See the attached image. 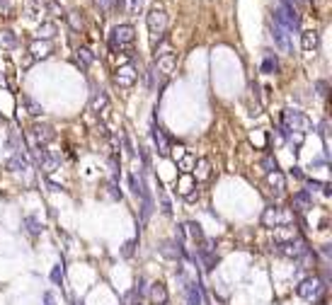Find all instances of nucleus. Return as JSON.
<instances>
[{
	"mask_svg": "<svg viewBox=\"0 0 332 305\" xmlns=\"http://www.w3.org/2000/svg\"><path fill=\"white\" fill-rule=\"evenodd\" d=\"M134 247H136V240H129V242H124V247H121V257H131L134 254Z\"/></svg>",
	"mask_w": 332,
	"mask_h": 305,
	"instance_id": "obj_37",
	"label": "nucleus"
},
{
	"mask_svg": "<svg viewBox=\"0 0 332 305\" xmlns=\"http://www.w3.org/2000/svg\"><path fill=\"white\" fill-rule=\"evenodd\" d=\"M330 192H332V187L328 184V182H325V184H323V194H325V196H330Z\"/></svg>",
	"mask_w": 332,
	"mask_h": 305,
	"instance_id": "obj_47",
	"label": "nucleus"
},
{
	"mask_svg": "<svg viewBox=\"0 0 332 305\" xmlns=\"http://www.w3.org/2000/svg\"><path fill=\"white\" fill-rule=\"evenodd\" d=\"M136 39V29L131 25H116L110 34V49L111 51H129L134 46Z\"/></svg>",
	"mask_w": 332,
	"mask_h": 305,
	"instance_id": "obj_3",
	"label": "nucleus"
},
{
	"mask_svg": "<svg viewBox=\"0 0 332 305\" xmlns=\"http://www.w3.org/2000/svg\"><path fill=\"white\" fill-rule=\"evenodd\" d=\"M194 169H196V182H204L209 177V160H196Z\"/></svg>",
	"mask_w": 332,
	"mask_h": 305,
	"instance_id": "obj_31",
	"label": "nucleus"
},
{
	"mask_svg": "<svg viewBox=\"0 0 332 305\" xmlns=\"http://www.w3.org/2000/svg\"><path fill=\"white\" fill-rule=\"evenodd\" d=\"M73 305H85V303H83V301H75V303H73Z\"/></svg>",
	"mask_w": 332,
	"mask_h": 305,
	"instance_id": "obj_49",
	"label": "nucleus"
},
{
	"mask_svg": "<svg viewBox=\"0 0 332 305\" xmlns=\"http://www.w3.org/2000/svg\"><path fill=\"white\" fill-rule=\"evenodd\" d=\"M10 7H12V2H10V0H0V10L10 12Z\"/></svg>",
	"mask_w": 332,
	"mask_h": 305,
	"instance_id": "obj_45",
	"label": "nucleus"
},
{
	"mask_svg": "<svg viewBox=\"0 0 332 305\" xmlns=\"http://www.w3.org/2000/svg\"><path fill=\"white\" fill-rule=\"evenodd\" d=\"M44 10H49V12H54V15H61V12H63L61 2H46V5H44Z\"/></svg>",
	"mask_w": 332,
	"mask_h": 305,
	"instance_id": "obj_41",
	"label": "nucleus"
},
{
	"mask_svg": "<svg viewBox=\"0 0 332 305\" xmlns=\"http://www.w3.org/2000/svg\"><path fill=\"white\" fill-rule=\"evenodd\" d=\"M158 250H160V254H163L165 259H172V262H177V259L187 257V250L182 247V242H180V240H163Z\"/></svg>",
	"mask_w": 332,
	"mask_h": 305,
	"instance_id": "obj_9",
	"label": "nucleus"
},
{
	"mask_svg": "<svg viewBox=\"0 0 332 305\" xmlns=\"http://www.w3.org/2000/svg\"><path fill=\"white\" fill-rule=\"evenodd\" d=\"M39 165H41V169H44L46 174H51V172H56V169H58V165H61V158L46 150V155L39 160Z\"/></svg>",
	"mask_w": 332,
	"mask_h": 305,
	"instance_id": "obj_21",
	"label": "nucleus"
},
{
	"mask_svg": "<svg viewBox=\"0 0 332 305\" xmlns=\"http://www.w3.org/2000/svg\"><path fill=\"white\" fill-rule=\"evenodd\" d=\"M22 225H25V228H27V233H29V235H34V237H37V235H39V233H41V223L37 221V218H34V216H27V218H25V221H22Z\"/></svg>",
	"mask_w": 332,
	"mask_h": 305,
	"instance_id": "obj_30",
	"label": "nucleus"
},
{
	"mask_svg": "<svg viewBox=\"0 0 332 305\" xmlns=\"http://www.w3.org/2000/svg\"><path fill=\"white\" fill-rule=\"evenodd\" d=\"M279 2H281V5H289V7H294V10H296L298 5H303V0H279Z\"/></svg>",
	"mask_w": 332,
	"mask_h": 305,
	"instance_id": "obj_42",
	"label": "nucleus"
},
{
	"mask_svg": "<svg viewBox=\"0 0 332 305\" xmlns=\"http://www.w3.org/2000/svg\"><path fill=\"white\" fill-rule=\"evenodd\" d=\"M7 148H12V150H15V148H22V138H20L17 134H12V136L7 138Z\"/></svg>",
	"mask_w": 332,
	"mask_h": 305,
	"instance_id": "obj_40",
	"label": "nucleus"
},
{
	"mask_svg": "<svg viewBox=\"0 0 332 305\" xmlns=\"http://www.w3.org/2000/svg\"><path fill=\"white\" fill-rule=\"evenodd\" d=\"M134 305H143V303H141V301H136V303H134Z\"/></svg>",
	"mask_w": 332,
	"mask_h": 305,
	"instance_id": "obj_50",
	"label": "nucleus"
},
{
	"mask_svg": "<svg viewBox=\"0 0 332 305\" xmlns=\"http://www.w3.org/2000/svg\"><path fill=\"white\" fill-rule=\"evenodd\" d=\"M44 305H56V298H54V293H51V291H46V293H44Z\"/></svg>",
	"mask_w": 332,
	"mask_h": 305,
	"instance_id": "obj_43",
	"label": "nucleus"
},
{
	"mask_svg": "<svg viewBox=\"0 0 332 305\" xmlns=\"http://www.w3.org/2000/svg\"><path fill=\"white\" fill-rule=\"evenodd\" d=\"M54 34H56V25H54V22H44V25H39V29H37V36H39V39H44V41H49Z\"/></svg>",
	"mask_w": 332,
	"mask_h": 305,
	"instance_id": "obj_27",
	"label": "nucleus"
},
{
	"mask_svg": "<svg viewBox=\"0 0 332 305\" xmlns=\"http://www.w3.org/2000/svg\"><path fill=\"white\" fill-rule=\"evenodd\" d=\"M315 87H318V95H320V97H325V95H328V83H323V80H320Z\"/></svg>",
	"mask_w": 332,
	"mask_h": 305,
	"instance_id": "obj_44",
	"label": "nucleus"
},
{
	"mask_svg": "<svg viewBox=\"0 0 332 305\" xmlns=\"http://www.w3.org/2000/svg\"><path fill=\"white\" fill-rule=\"evenodd\" d=\"M148 296H150V301L155 305H167V298H170V296H167V288L163 283H153Z\"/></svg>",
	"mask_w": 332,
	"mask_h": 305,
	"instance_id": "obj_16",
	"label": "nucleus"
},
{
	"mask_svg": "<svg viewBox=\"0 0 332 305\" xmlns=\"http://www.w3.org/2000/svg\"><path fill=\"white\" fill-rule=\"evenodd\" d=\"M262 73H267V75L279 73V58L272 54V51H264V58H262Z\"/></svg>",
	"mask_w": 332,
	"mask_h": 305,
	"instance_id": "obj_17",
	"label": "nucleus"
},
{
	"mask_svg": "<svg viewBox=\"0 0 332 305\" xmlns=\"http://www.w3.org/2000/svg\"><path fill=\"white\" fill-rule=\"evenodd\" d=\"M27 167H29V160L22 150L10 155V160H7V169H10V172H25Z\"/></svg>",
	"mask_w": 332,
	"mask_h": 305,
	"instance_id": "obj_13",
	"label": "nucleus"
},
{
	"mask_svg": "<svg viewBox=\"0 0 332 305\" xmlns=\"http://www.w3.org/2000/svg\"><path fill=\"white\" fill-rule=\"evenodd\" d=\"M146 25L150 32V46L155 49L163 39H165V29H167V12L163 5H155L148 15H146Z\"/></svg>",
	"mask_w": 332,
	"mask_h": 305,
	"instance_id": "obj_2",
	"label": "nucleus"
},
{
	"mask_svg": "<svg viewBox=\"0 0 332 305\" xmlns=\"http://www.w3.org/2000/svg\"><path fill=\"white\" fill-rule=\"evenodd\" d=\"M22 104H25V109H27V114H32V116H39V114H41V104H39V102H37V100H32V97H27V95H25V97H22Z\"/></svg>",
	"mask_w": 332,
	"mask_h": 305,
	"instance_id": "obj_29",
	"label": "nucleus"
},
{
	"mask_svg": "<svg viewBox=\"0 0 332 305\" xmlns=\"http://www.w3.org/2000/svg\"><path fill=\"white\" fill-rule=\"evenodd\" d=\"M194 163H196V158H194L192 153H184V155L180 158V169H182L184 174H189V169L194 167Z\"/></svg>",
	"mask_w": 332,
	"mask_h": 305,
	"instance_id": "obj_32",
	"label": "nucleus"
},
{
	"mask_svg": "<svg viewBox=\"0 0 332 305\" xmlns=\"http://www.w3.org/2000/svg\"><path fill=\"white\" fill-rule=\"evenodd\" d=\"M274 25L281 29H286L289 34L298 32V27H301L298 10H294V7H289V5H279L277 10H274Z\"/></svg>",
	"mask_w": 332,
	"mask_h": 305,
	"instance_id": "obj_4",
	"label": "nucleus"
},
{
	"mask_svg": "<svg viewBox=\"0 0 332 305\" xmlns=\"http://www.w3.org/2000/svg\"><path fill=\"white\" fill-rule=\"evenodd\" d=\"M29 54L34 56V58H46V56L51 54V44H49V41H41V39H37V41H32V46H29Z\"/></svg>",
	"mask_w": 332,
	"mask_h": 305,
	"instance_id": "obj_18",
	"label": "nucleus"
},
{
	"mask_svg": "<svg viewBox=\"0 0 332 305\" xmlns=\"http://www.w3.org/2000/svg\"><path fill=\"white\" fill-rule=\"evenodd\" d=\"M187 305H204V296L199 291V283H187Z\"/></svg>",
	"mask_w": 332,
	"mask_h": 305,
	"instance_id": "obj_22",
	"label": "nucleus"
},
{
	"mask_svg": "<svg viewBox=\"0 0 332 305\" xmlns=\"http://www.w3.org/2000/svg\"><path fill=\"white\" fill-rule=\"evenodd\" d=\"M150 131H153V140H155V148H158V153H160V155H167V153H170V143H167L165 134H163V131H160L155 124H153V129H150Z\"/></svg>",
	"mask_w": 332,
	"mask_h": 305,
	"instance_id": "obj_20",
	"label": "nucleus"
},
{
	"mask_svg": "<svg viewBox=\"0 0 332 305\" xmlns=\"http://www.w3.org/2000/svg\"><path fill=\"white\" fill-rule=\"evenodd\" d=\"M110 196H111V199H121V189H119V184H116V179H114V177L110 179Z\"/></svg>",
	"mask_w": 332,
	"mask_h": 305,
	"instance_id": "obj_38",
	"label": "nucleus"
},
{
	"mask_svg": "<svg viewBox=\"0 0 332 305\" xmlns=\"http://www.w3.org/2000/svg\"><path fill=\"white\" fill-rule=\"evenodd\" d=\"M262 167L267 169V174L269 172H274V169H279V165H277V160H274V155H267L264 160H262Z\"/></svg>",
	"mask_w": 332,
	"mask_h": 305,
	"instance_id": "obj_36",
	"label": "nucleus"
},
{
	"mask_svg": "<svg viewBox=\"0 0 332 305\" xmlns=\"http://www.w3.org/2000/svg\"><path fill=\"white\" fill-rule=\"evenodd\" d=\"M296 291H298V296H301L303 301L315 303V301H320V296H323V291H325V283H323V278H318V276L303 278Z\"/></svg>",
	"mask_w": 332,
	"mask_h": 305,
	"instance_id": "obj_5",
	"label": "nucleus"
},
{
	"mask_svg": "<svg viewBox=\"0 0 332 305\" xmlns=\"http://www.w3.org/2000/svg\"><path fill=\"white\" fill-rule=\"evenodd\" d=\"M136 80H139V70L134 68V66H119L116 68V75H114V83L119 85L121 90H129V87H134L136 85Z\"/></svg>",
	"mask_w": 332,
	"mask_h": 305,
	"instance_id": "obj_8",
	"label": "nucleus"
},
{
	"mask_svg": "<svg viewBox=\"0 0 332 305\" xmlns=\"http://www.w3.org/2000/svg\"><path fill=\"white\" fill-rule=\"evenodd\" d=\"M95 5H97V7H100L105 15H110L111 10L116 7V2H114V0H95Z\"/></svg>",
	"mask_w": 332,
	"mask_h": 305,
	"instance_id": "obj_34",
	"label": "nucleus"
},
{
	"mask_svg": "<svg viewBox=\"0 0 332 305\" xmlns=\"http://www.w3.org/2000/svg\"><path fill=\"white\" fill-rule=\"evenodd\" d=\"M182 235H189L194 242H201V240H204V233H201V228H199L196 223H184V225H182Z\"/></svg>",
	"mask_w": 332,
	"mask_h": 305,
	"instance_id": "obj_24",
	"label": "nucleus"
},
{
	"mask_svg": "<svg viewBox=\"0 0 332 305\" xmlns=\"http://www.w3.org/2000/svg\"><path fill=\"white\" fill-rule=\"evenodd\" d=\"M66 17H68V25L75 29V32H78V29H83V17H80L78 12H68Z\"/></svg>",
	"mask_w": 332,
	"mask_h": 305,
	"instance_id": "obj_33",
	"label": "nucleus"
},
{
	"mask_svg": "<svg viewBox=\"0 0 332 305\" xmlns=\"http://www.w3.org/2000/svg\"><path fill=\"white\" fill-rule=\"evenodd\" d=\"M175 61H177V58H175V54H172V51H170V54H163V56H158V58H155V66H158V73H160V75H170V73H172V68H175Z\"/></svg>",
	"mask_w": 332,
	"mask_h": 305,
	"instance_id": "obj_12",
	"label": "nucleus"
},
{
	"mask_svg": "<svg viewBox=\"0 0 332 305\" xmlns=\"http://www.w3.org/2000/svg\"><path fill=\"white\" fill-rule=\"evenodd\" d=\"M51 281H54L56 286H61V281H63V264H56L54 269H51Z\"/></svg>",
	"mask_w": 332,
	"mask_h": 305,
	"instance_id": "obj_35",
	"label": "nucleus"
},
{
	"mask_svg": "<svg viewBox=\"0 0 332 305\" xmlns=\"http://www.w3.org/2000/svg\"><path fill=\"white\" fill-rule=\"evenodd\" d=\"M121 5H124V10L129 12V15H141L143 12V0H121Z\"/></svg>",
	"mask_w": 332,
	"mask_h": 305,
	"instance_id": "obj_28",
	"label": "nucleus"
},
{
	"mask_svg": "<svg viewBox=\"0 0 332 305\" xmlns=\"http://www.w3.org/2000/svg\"><path fill=\"white\" fill-rule=\"evenodd\" d=\"M291 174H294V177H303V172H301V167H291Z\"/></svg>",
	"mask_w": 332,
	"mask_h": 305,
	"instance_id": "obj_46",
	"label": "nucleus"
},
{
	"mask_svg": "<svg viewBox=\"0 0 332 305\" xmlns=\"http://www.w3.org/2000/svg\"><path fill=\"white\" fill-rule=\"evenodd\" d=\"M313 129V124H310V119L305 116L303 111L298 109H284L281 114V136H291L294 131L296 134H308Z\"/></svg>",
	"mask_w": 332,
	"mask_h": 305,
	"instance_id": "obj_1",
	"label": "nucleus"
},
{
	"mask_svg": "<svg viewBox=\"0 0 332 305\" xmlns=\"http://www.w3.org/2000/svg\"><path fill=\"white\" fill-rule=\"evenodd\" d=\"M272 39H274V44H277V49H281L284 54H291L294 51V44H291V34L286 32V29L281 27H272Z\"/></svg>",
	"mask_w": 332,
	"mask_h": 305,
	"instance_id": "obj_11",
	"label": "nucleus"
},
{
	"mask_svg": "<svg viewBox=\"0 0 332 305\" xmlns=\"http://www.w3.org/2000/svg\"><path fill=\"white\" fill-rule=\"evenodd\" d=\"M301 46H303L305 51H315L318 46H320V34L315 32V29H308L301 34Z\"/></svg>",
	"mask_w": 332,
	"mask_h": 305,
	"instance_id": "obj_15",
	"label": "nucleus"
},
{
	"mask_svg": "<svg viewBox=\"0 0 332 305\" xmlns=\"http://www.w3.org/2000/svg\"><path fill=\"white\" fill-rule=\"evenodd\" d=\"M32 136L37 140V145H46L56 138V131L49 126V124H34L32 126Z\"/></svg>",
	"mask_w": 332,
	"mask_h": 305,
	"instance_id": "obj_10",
	"label": "nucleus"
},
{
	"mask_svg": "<svg viewBox=\"0 0 332 305\" xmlns=\"http://www.w3.org/2000/svg\"><path fill=\"white\" fill-rule=\"evenodd\" d=\"M305 187H308L305 192H308V194H313V192L323 189V182H318V179H308V182H305Z\"/></svg>",
	"mask_w": 332,
	"mask_h": 305,
	"instance_id": "obj_39",
	"label": "nucleus"
},
{
	"mask_svg": "<svg viewBox=\"0 0 332 305\" xmlns=\"http://www.w3.org/2000/svg\"><path fill=\"white\" fill-rule=\"evenodd\" d=\"M262 223L267 228H279V225H289L291 223V213L289 211H281L277 206H267L264 213H262Z\"/></svg>",
	"mask_w": 332,
	"mask_h": 305,
	"instance_id": "obj_7",
	"label": "nucleus"
},
{
	"mask_svg": "<svg viewBox=\"0 0 332 305\" xmlns=\"http://www.w3.org/2000/svg\"><path fill=\"white\" fill-rule=\"evenodd\" d=\"M92 63H95V54H92L87 46L78 49V66H80V68H90Z\"/></svg>",
	"mask_w": 332,
	"mask_h": 305,
	"instance_id": "obj_26",
	"label": "nucleus"
},
{
	"mask_svg": "<svg viewBox=\"0 0 332 305\" xmlns=\"http://www.w3.org/2000/svg\"><path fill=\"white\" fill-rule=\"evenodd\" d=\"M49 187H51V192H61V189H63V187H58L56 182H49Z\"/></svg>",
	"mask_w": 332,
	"mask_h": 305,
	"instance_id": "obj_48",
	"label": "nucleus"
},
{
	"mask_svg": "<svg viewBox=\"0 0 332 305\" xmlns=\"http://www.w3.org/2000/svg\"><path fill=\"white\" fill-rule=\"evenodd\" d=\"M92 111H97V114H107V111H110V97H107L105 90H100V92L95 95V100H92Z\"/></svg>",
	"mask_w": 332,
	"mask_h": 305,
	"instance_id": "obj_19",
	"label": "nucleus"
},
{
	"mask_svg": "<svg viewBox=\"0 0 332 305\" xmlns=\"http://www.w3.org/2000/svg\"><path fill=\"white\" fill-rule=\"evenodd\" d=\"M294 208H296V211H301V213L310 211V208H313V196L308 194L305 189L296 192V194H294Z\"/></svg>",
	"mask_w": 332,
	"mask_h": 305,
	"instance_id": "obj_14",
	"label": "nucleus"
},
{
	"mask_svg": "<svg viewBox=\"0 0 332 305\" xmlns=\"http://www.w3.org/2000/svg\"><path fill=\"white\" fill-rule=\"evenodd\" d=\"M274 252H277V254H284V257H289V259H301L305 252H308V247H305L303 240L291 237V240L277 242V245H274Z\"/></svg>",
	"mask_w": 332,
	"mask_h": 305,
	"instance_id": "obj_6",
	"label": "nucleus"
},
{
	"mask_svg": "<svg viewBox=\"0 0 332 305\" xmlns=\"http://www.w3.org/2000/svg\"><path fill=\"white\" fill-rule=\"evenodd\" d=\"M267 182H269L272 187H277V194H281V192L286 189V177H284L279 169H274V172H269V174H267Z\"/></svg>",
	"mask_w": 332,
	"mask_h": 305,
	"instance_id": "obj_23",
	"label": "nucleus"
},
{
	"mask_svg": "<svg viewBox=\"0 0 332 305\" xmlns=\"http://www.w3.org/2000/svg\"><path fill=\"white\" fill-rule=\"evenodd\" d=\"M0 46H2V49H15V46H17V36H15V32L2 29V32H0Z\"/></svg>",
	"mask_w": 332,
	"mask_h": 305,
	"instance_id": "obj_25",
	"label": "nucleus"
}]
</instances>
